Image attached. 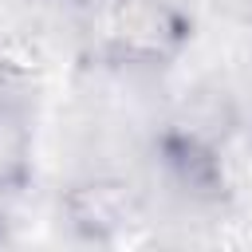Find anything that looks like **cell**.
I'll list each match as a JSON object with an SVG mask.
<instances>
[{"mask_svg":"<svg viewBox=\"0 0 252 252\" xmlns=\"http://www.w3.org/2000/svg\"><path fill=\"white\" fill-rule=\"evenodd\" d=\"M220 4V0H217ZM228 8H240V16H252V0H224Z\"/></svg>","mask_w":252,"mask_h":252,"instance_id":"cell-1","label":"cell"}]
</instances>
